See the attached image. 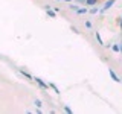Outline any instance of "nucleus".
<instances>
[{"mask_svg": "<svg viewBox=\"0 0 122 114\" xmlns=\"http://www.w3.org/2000/svg\"><path fill=\"white\" fill-rule=\"evenodd\" d=\"M66 2H72V0H66Z\"/></svg>", "mask_w": 122, "mask_h": 114, "instance_id": "obj_20", "label": "nucleus"}, {"mask_svg": "<svg viewBox=\"0 0 122 114\" xmlns=\"http://www.w3.org/2000/svg\"><path fill=\"white\" fill-rule=\"evenodd\" d=\"M114 2H116V0H108V2H105V5H104V8H102V12H104V11H108L110 8H112L113 5H114Z\"/></svg>", "mask_w": 122, "mask_h": 114, "instance_id": "obj_2", "label": "nucleus"}, {"mask_svg": "<svg viewBox=\"0 0 122 114\" xmlns=\"http://www.w3.org/2000/svg\"><path fill=\"white\" fill-rule=\"evenodd\" d=\"M121 82H122V79H121Z\"/></svg>", "mask_w": 122, "mask_h": 114, "instance_id": "obj_21", "label": "nucleus"}, {"mask_svg": "<svg viewBox=\"0 0 122 114\" xmlns=\"http://www.w3.org/2000/svg\"><path fill=\"white\" fill-rule=\"evenodd\" d=\"M56 2H63V0H56Z\"/></svg>", "mask_w": 122, "mask_h": 114, "instance_id": "obj_19", "label": "nucleus"}, {"mask_svg": "<svg viewBox=\"0 0 122 114\" xmlns=\"http://www.w3.org/2000/svg\"><path fill=\"white\" fill-rule=\"evenodd\" d=\"M108 73H110V76H112V79H113L114 82H121V78H119V76H117L116 73H114L112 68H108Z\"/></svg>", "mask_w": 122, "mask_h": 114, "instance_id": "obj_3", "label": "nucleus"}, {"mask_svg": "<svg viewBox=\"0 0 122 114\" xmlns=\"http://www.w3.org/2000/svg\"><path fill=\"white\" fill-rule=\"evenodd\" d=\"M121 53H122V43H121Z\"/></svg>", "mask_w": 122, "mask_h": 114, "instance_id": "obj_18", "label": "nucleus"}, {"mask_svg": "<svg viewBox=\"0 0 122 114\" xmlns=\"http://www.w3.org/2000/svg\"><path fill=\"white\" fill-rule=\"evenodd\" d=\"M89 12H90V14H98V12H99V9H98V8H93V9H90Z\"/></svg>", "mask_w": 122, "mask_h": 114, "instance_id": "obj_12", "label": "nucleus"}, {"mask_svg": "<svg viewBox=\"0 0 122 114\" xmlns=\"http://www.w3.org/2000/svg\"><path fill=\"white\" fill-rule=\"evenodd\" d=\"M20 73H21L23 76H25V78H28V79H34V78H32V76H30V75L28 73V71H25V70H20Z\"/></svg>", "mask_w": 122, "mask_h": 114, "instance_id": "obj_10", "label": "nucleus"}, {"mask_svg": "<svg viewBox=\"0 0 122 114\" xmlns=\"http://www.w3.org/2000/svg\"><path fill=\"white\" fill-rule=\"evenodd\" d=\"M78 2H82V3H86V0H78Z\"/></svg>", "mask_w": 122, "mask_h": 114, "instance_id": "obj_17", "label": "nucleus"}, {"mask_svg": "<svg viewBox=\"0 0 122 114\" xmlns=\"http://www.w3.org/2000/svg\"><path fill=\"white\" fill-rule=\"evenodd\" d=\"M86 28H87V29L92 28V23H90V21H86Z\"/></svg>", "mask_w": 122, "mask_h": 114, "instance_id": "obj_14", "label": "nucleus"}, {"mask_svg": "<svg viewBox=\"0 0 122 114\" xmlns=\"http://www.w3.org/2000/svg\"><path fill=\"white\" fill-rule=\"evenodd\" d=\"M87 12H89L87 8H78V11H76V14H78V15H82V14H87Z\"/></svg>", "mask_w": 122, "mask_h": 114, "instance_id": "obj_5", "label": "nucleus"}, {"mask_svg": "<svg viewBox=\"0 0 122 114\" xmlns=\"http://www.w3.org/2000/svg\"><path fill=\"white\" fill-rule=\"evenodd\" d=\"M112 50L113 52H121V44H113L112 46Z\"/></svg>", "mask_w": 122, "mask_h": 114, "instance_id": "obj_6", "label": "nucleus"}, {"mask_svg": "<svg viewBox=\"0 0 122 114\" xmlns=\"http://www.w3.org/2000/svg\"><path fill=\"white\" fill-rule=\"evenodd\" d=\"M34 105H35L37 108H41V106H43V104H41L40 99H35V100H34Z\"/></svg>", "mask_w": 122, "mask_h": 114, "instance_id": "obj_9", "label": "nucleus"}, {"mask_svg": "<svg viewBox=\"0 0 122 114\" xmlns=\"http://www.w3.org/2000/svg\"><path fill=\"white\" fill-rule=\"evenodd\" d=\"M64 111L69 113V114H72V109H70V106H67V105H64Z\"/></svg>", "mask_w": 122, "mask_h": 114, "instance_id": "obj_11", "label": "nucleus"}, {"mask_svg": "<svg viewBox=\"0 0 122 114\" xmlns=\"http://www.w3.org/2000/svg\"><path fill=\"white\" fill-rule=\"evenodd\" d=\"M119 28H121V30H122V18H121V23H119Z\"/></svg>", "mask_w": 122, "mask_h": 114, "instance_id": "obj_16", "label": "nucleus"}, {"mask_svg": "<svg viewBox=\"0 0 122 114\" xmlns=\"http://www.w3.org/2000/svg\"><path fill=\"white\" fill-rule=\"evenodd\" d=\"M96 3H98V0H86L87 6H93V5H96Z\"/></svg>", "mask_w": 122, "mask_h": 114, "instance_id": "obj_7", "label": "nucleus"}, {"mask_svg": "<svg viewBox=\"0 0 122 114\" xmlns=\"http://www.w3.org/2000/svg\"><path fill=\"white\" fill-rule=\"evenodd\" d=\"M34 81H35V82H37V84H38V85H40L43 90H47L49 87H51V85H47V84H46V82H44L41 78H34Z\"/></svg>", "mask_w": 122, "mask_h": 114, "instance_id": "obj_1", "label": "nucleus"}, {"mask_svg": "<svg viewBox=\"0 0 122 114\" xmlns=\"http://www.w3.org/2000/svg\"><path fill=\"white\" fill-rule=\"evenodd\" d=\"M78 8H79V6H76V5H72V6H70V9H72V11H75V12H76V11H78Z\"/></svg>", "mask_w": 122, "mask_h": 114, "instance_id": "obj_13", "label": "nucleus"}, {"mask_svg": "<svg viewBox=\"0 0 122 114\" xmlns=\"http://www.w3.org/2000/svg\"><path fill=\"white\" fill-rule=\"evenodd\" d=\"M95 38H96V41H98V44H99V46H105V44H104V41H102V37H101V33H99V32L95 33Z\"/></svg>", "mask_w": 122, "mask_h": 114, "instance_id": "obj_4", "label": "nucleus"}, {"mask_svg": "<svg viewBox=\"0 0 122 114\" xmlns=\"http://www.w3.org/2000/svg\"><path fill=\"white\" fill-rule=\"evenodd\" d=\"M49 85H51V88H52L53 91H55V93H56V94H60V93H61V91L58 90V87H56V85H55V84H49Z\"/></svg>", "mask_w": 122, "mask_h": 114, "instance_id": "obj_8", "label": "nucleus"}, {"mask_svg": "<svg viewBox=\"0 0 122 114\" xmlns=\"http://www.w3.org/2000/svg\"><path fill=\"white\" fill-rule=\"evenodd\" d=\"M72 30H73L75 33H79V32H78V28H76V26H72Z\"/></svg>", "mask_w": 122, "mask_h": 114, "instance_id": "obj_15", "label": "nucleus"}]
</instances>
